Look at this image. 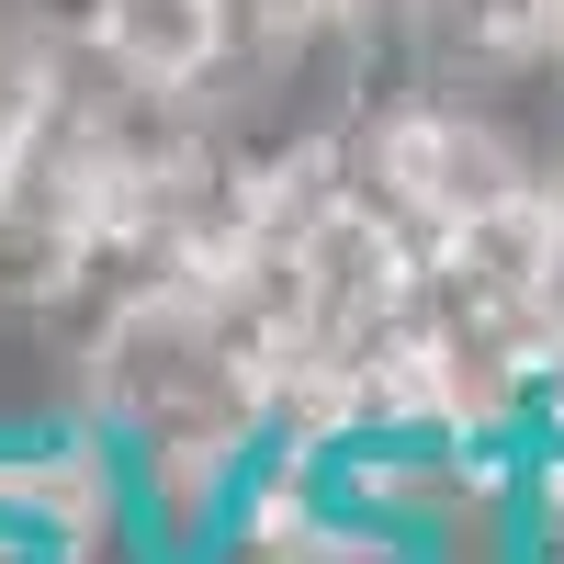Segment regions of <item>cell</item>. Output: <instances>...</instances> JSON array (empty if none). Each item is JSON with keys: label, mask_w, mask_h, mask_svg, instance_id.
<instances>
[{"label": "cell", "mask_w": 564, "mask_h": 564, "mask_svg": "<svg viewBox=\"0 0 564 564\" xmlns=\"http://www.w3.org/2000/svg\"><path fill=\"white\" fill-rule=\"evenodd\" d=\"M497 564H564V406H542L508 441V497H497Z\"/></svg>", "instance_id": "6da1fadb"}, {"label": "cell", "mask_w": 564, "mask_h": 564, "mask_svg": "<svg viewBox=\"0 0 564 564\" xmlns=\"http://www.w3.org/2000/svg\"><path fill=\"white\" fill-rule=\"evenodd\" d=\"M316 12L339 23V34L361 45V57H384V34H395V12H406V0H316Z\"/></svg>", "instance_id": "7a4b0ae2"}]
</instances>
